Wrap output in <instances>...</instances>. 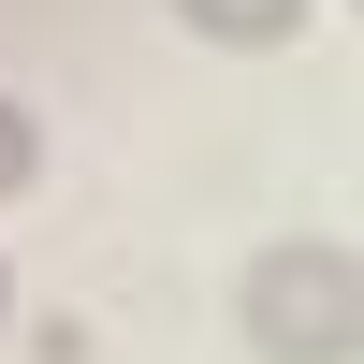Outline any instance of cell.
Instances as JSON below:
<instances>
[{"mask_svg":"<svg viewBox=\"0 0 364 364\" xmlns=\"http://www.w3.org/2000/svg\"><path fill=\"white\" fill-rule=\"evenodd\" d=\"M29 175H44V132H29V102H0V204H15Z\"/></svg>","mask_w":364,"mask_h":364,"instance_id":"cell-3","label":"cell"},{"mask_svg":"<svg viewBox=\"0 0 364 364\" xmlns=\"http://www.w3.org/2000/svg\"><path fill=\"white\" fill-rule=\"evenodd\" d=\"M175 15H190L204 44H291V29H306V0H175Z\"/></svg>","mask_w":364,"mask_h":364,"instance_id":"cell-2","label":"cell"},{"mask_svg":"<svg viewBox=\"0 0 364 364\" xmlns=\"http://www.w3.org/2000/svg\"><path fill=\"white\" fill-rule=\"evenodd\" d=\"M0 321H15V262H0Z\"/></svg>","mask_w":364,"mask_h":364,"instance_id":"cell-4","label":"cell"},{"mask_svg":"<svg viewBox=\"0 0 364 364\" xmlns=\"http://www.w3.org/2000/svg\"><path fill=\"white\" fill-rule=\"evenodd\" d=\"M248 350L262 364H350L364 350V262L336 248V233H291V248H262L248 262Z\"/></svg>","mask_w":364,"mask_h":364,"instance_id":"cell-1","label":"cell"}]
</instances>
